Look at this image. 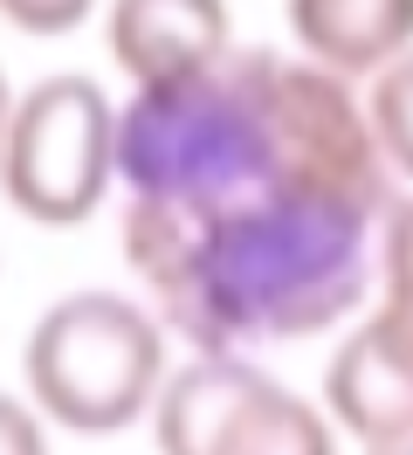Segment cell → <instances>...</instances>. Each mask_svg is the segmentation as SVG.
<instances>
[{"label":"cell","instance_id":"cell-1","mask_svg":"<svg viewBox=\"0 0 413 455\" xmlns=\"http://www.w3.org/2000/svg\"><path fill=\"white\" fill-rule=\"evenodd\" d=\"M385 200L352 187H262L220 207L124 200V262L165 331L193 352L297 345L358 317L372 297V235Z\"/></svg>","mask_w":413,"mask_h":455},{"label":"cell","instance_id":"cell-2","mask_svg":"<svg viewBox=\"0 0 413 455\" xmlns=\"http://www.w3.org/2000/svg\"><path fill=\"white\" fill-rule=\"evenodd\" d=\"M165 379V324L124 290H69L28 324L21 394L62 435H124L152 414Z\"/></svg>","mask_w":413,"mask_h":455},{"label":"cell","instance_id":"cell-3","mask_svg":"<svg viewBox=\"0 0 413 455\" xmlns=\"http://www.w3.org/2000/svg\"><path fill=\"white\" fill-rule=\"evenodd\" d=\"M117 187V104L97 76H42L7 104L0 200L35 228H83Z\"/></svg>","mask_w":413,"mask_h":455},{"label":"cell","instance_id":"cell-4","mask_svg":"<svg viewBox=\"0 0 413 455\" xmlns=\"http://www.w3.org/2000/svg\"><path fill=\"white\" fill-rule=\"evenodd\" d=\"M145 421L159 455H338L324 400L282 387L248 352H187L165 366Z\"/></svg>","mask_w":413,"mask_h":455},{"label":"cell","instance_id":"cell-5","mask_svg":"<svg viewBox=\"0 0 413 455\" xmlns=\"http://www.w3.org/2000/svg\"><path fill=\"white\" fill-rule=\"evenodd\" d=\"M104 42L110 62L131 76V90L179 84L234 49V14L227 0H110Z\"/></svg>","mask_w":413,"mask_h":455},{"label":"cell","instance_id":"cell-6","mask_svg":"<svg viewBox=\"0 0 413 455\" xmlns=\"http://www.w3.org/2000/svg\"><path fill=\"white\" fill-rule=\"evenodd\" d=\"M317 394H324V414L338 421V435H352L365 449L413 435V359L372 317H358L352 331L330 345Z\"/></svg>","mask_w":413,"mask_h":455},{"label":"cell","instance_id":"cell-7","mask_svg":"<svg viewBox=\"0 0 413 455\" xmlns=\"http://www.w3.org/2000/svg\"><path fill=\"white\" fill-rule=\"evenodd\" d=\"M282 21L297 56L345 84H365L400 49H413V0H282Z\"/></svg>","mask_w":413,"mask_h":455},{"label":"cell","instance_id":"cell-8","mask_svg":"<svg viewBox=\"0 0 413 455\" xmlns=\"http://www.w3.org/2000/svg\"><path fill=\"white\" fill-rule=\"evenodd\" d=\"M372 283H379V297H372L365 317L413 359V187H400V194L385 200V214H379V235H372Z\"/></svg>","mask_w":413,"mask_h":455},{"label":"cell","instance_id":"cell-9","mask_svg":"<svg viewBox=\"0 0 413 455\" xmlns=\"http://www.w3.org/2000/svg\"><path fill=\"white\" fill-rule=\"evenodd\" d=\"M365 117H372V139H379L393 180H400V187H413V49H400L385 69H372Z\"/></svg>","mask_w":413,"mask_h":455},{"label":"cell","instance_id":"cell-10","mask_svg":"<svg viewBox=\"0 0 413 455\" xmlns=\"http://www.w3.org/2000/svg\"><path fill=\"white\" fill-rule=\"evenodd\" d=\"M97 14V0H0V21L21 35H76Z\"/></svg>","mask_w":413,"mask_h":455},{"label":"cell","instance_id":"cell-11","mask_svg":"<svg viewBox=\"0 0 413 455\" xmlns=\"http://www.w3.org/2000/svg\"><path fill=\"white\" fill-rule=\"evenodd\" d=\"M0 455H49V421L28 394L0 387Z\"/></svg>","mask_w":413,"mask_h":455},{"label":"cell","instance_id":"cell-12","mask_svg":"<svg viewBox=\"0 0 413 455\" xmlns=\"http://www.w3.org/2000/svg\"><path fill=\"white\" fill-rule=\"evenodd\" d=\"M365 455H413V435H400V442H379V449H365Z\"/></svg>","mask_w":413,"mask_h":455},{"label":"cell","instance_id":"cell-13","mask_svg":"<svg viewBox=\"0 0 413 455\" xmlns=\"http://www.w3.org/2000/svg\"><path fill=\"white\" fill-rule=\"evenodd\" d=\"M7 104H14V90H7V69H0V132H7Z\"/></svg>","mask_w":413,"mask_h":455}]
</instances>
